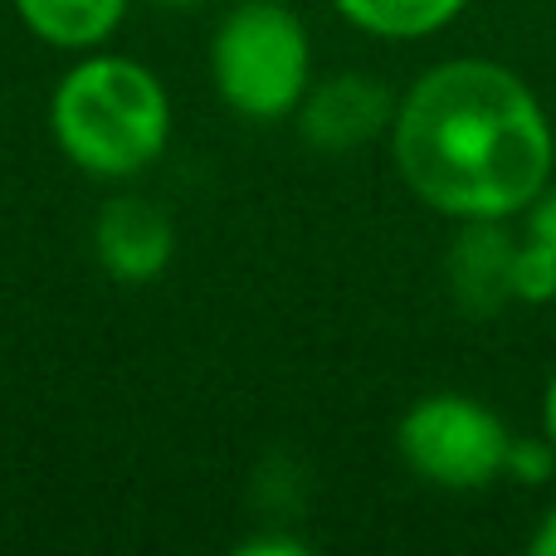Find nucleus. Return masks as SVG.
<instances>
[{"mask_svg": "<svg viewBox=\"0 0 556 556\" xmlns=\"http://www.w3.org/2000/svg\"><path fill=\"white\" fill-rule=\"evenodd\" d=\"M54 142L98 181H132L172 137V103L152 68L123 54H88L59 78L49 103Z\"/></svg>", "mask_w": 556, "mask_h": 556, "instance_id": "2", "label": "nucleus"}, {"mask_svg": "<svg viewBox=\"0 0 556 556\" xmlns=\"http://www.w3.org/2000/svg\"><path fill=\"white\" fill-rule=\"evenodd\" d=\"M542 434L556 444V371L547 376V391H542Z\"/></svg>", "mask_w": 556, "mask_h": 556, "instance_id": "15", "label": "nucleus"}, {"mask_svg": "<svg viewBox=\"0 0 556 556\" xmlns=\"http://www.w3.org/2000/svg\"><path fill=\"white\" fill-rule=\"evenodd\" d=\"M522 230H528L532 240H542V244H552V250H556V176L542 186L538 201L522 211Z\"/></svg>", "mask_w": 556, "mask_h": 556, "instance_id": "12", "label": "nucleus"}, {"mask_svg": "<svg viewBox=\"0 0 556 556\" xmlns=\"http://www.w3.org/2000/svg\"><path fill=\"white\" fill-rule=\"evenodd\" d=\"M93 254L103 264V274H113L117 283H152L166 274L176 254V230L152 201L142 195H117L98 211L93 225Z\"/></svg>", "mask_w": 556, "mask_h": 556, "instance_id": "7", "label": "nucleus"}, {"mask_svg": "<svg viewBox=\"0 0 556 556\" xmlns=\"http://www.w3.org/2000/svg\"><path fill=\"white\" fill-rule=\"evenodd\" d=\"M395 450L420 483L444 493H483L503 483L513 430L493 405L464 391H430L401 415Z\"/></svg>", "mask_w": 556, "mask_h": 556, "instance_id": "4", "label": "nucleus"}, {"mask_svg": "<svg viewBox=\"0 0 556 556\" xmlns=\"http://www.w3.org/2000/svg\"><path fill=\"white\" fill-rule=\"evenodd\" d=\"M391 156L444 220H522L556 172V132L522 74L493 59H444L395 103Z\"/></svg>", "mask_w": 556, "mask_h": 556, "instance_id": "1", "label": "nucleus"}, {"mask_svg": "<svg viewBox=\"0 0 556 556\" xmlns=\"http://www.w3.org/2000/svg\"><path fill=\"white\" fill-rule=\"evenodd\" d=\"M513 303H522V307L556 303V250L532 240L528 230H522L518 254H513Z\"/></svg>", "mask_w": 556, "mask_h": 556, "instance_id": "10", "label": "nucleus"}, {"mask_svg": "<svg viewBox=\"0 0 556 556\" xmlns=\"http://www.w3.org/2000/svg\"><path fill=\"white\" fill-rule=\"evenodd\" d=\"M522 235L513 220H459L444 250V283L459 313L493 317L513 303V254Z\"/></svg>", "mask_w": 556, "mask_h": 556, "instance_id": "6", "label": "nucleus"}, {"mask_svg": "<svg viewBox=\"0 0 556 556\" xmlns=\"http://www.w3.org/2000/svg\"><path fill=\"white\" fill-rule=\"evenodd\" d=\"M337 15L376 39H430L469 10V0H332Z\"/></svg>", "mask_w": 556, "mask_h": 556, "instance_id": "9", "label": "nucleus"}, {"mask_svg": "<svg viewBox=\"0 0 556 556\" xmlns=\"http://www.w3.org/2000/svg\"><path fill=\"white\" fill-rule=\"evenodd\" d=\"M240 556H307V542L278 538V532H264V538L240 542Z\"/></svg>", "mask_w": 556, "mask_h": 556, "instance_id": "13", "label": "nucleus"}, {"mask_svg": "<svg viewBox=\"0 0 556 556\" xmlns=\"http://www.w3.org/2000/svg\"><path fill=\"white\" fill-rule=\"evenodd\" d=\"M556 479V444L547 434H513L508 450V469H503V483H522V489H542V483Z\"/></svg>", "mask_w": 556, "mask_h": 556, "instance_id": "11", "label": "nucleus"}, {"mask_svg": "<svg viewBox=\"0 0 556 556\" xmlns=\"http://www.w3.org/2000/svg\"><path fill=\"white\" fill-rule=\"evenodd\" d=\"M395 103L401 98L386 88V78L346 68V74H332L307 88L293 117L313 152L337 156V152H356V147L376 142V137H391Z\"/></svg>", "mask_w": 556, "mask_h": 556, "instance_id": "5", "label": "nucleus"}, {"mask_svg": "<svg viewBox=\"0 0 556 556\" xmlns=\"http://www.w3.org/2000/svg\"><path fill=\"white\" fill-rule=\"evenodd\" d=\"M25 29L59 49H93L123 25L127 0H15Z\"/></svg>", "mask_w": 556, "mask_h": 556, "instance_id": "8", "label": "nucleus"}, {"mask_svg": "<svg viewBox=\"0 0 556 556\" xmlns=\"http://www.w3.org/2000/svg\"><path fill=\"white\" fill-rule=\"evenodd\" d=\"M220 98L250 123L293 117L313 88V39L283 0H240L211 45Z\"/></svg>", "mask_w": 556, "mask_h": 556, "instance_id": "3", "label": "nucleus"}, {"mask_svg": "<svg viewBox=\"0 0 556 556\" xmlns=\"http://www.w3.org/2000/svg\"><path fill=\"white\" fill-rule=\"evenodd\" d=\"M152 5L176 10V15H181V10H201V5H211V0H152Z\"/></svg>", "mask_w": 556, "mask_h": 556, "instance_id": "16", "label": "nucleus"}, {"mask_svg": "<svg viewBox=\"0 0 556 556\" xmlns=\"http://www.w3.org/2000/svg\"><path fill=\"white\" fill-rule=\"evenodd\" d=\"M528 552L532 556H556V508H547L538 518V528H532V538H528Z\"/></svg>", "mask_w": 556, "mask_h": 556, "instance_id": "14", "label": "nucleus"}]
</instances>
